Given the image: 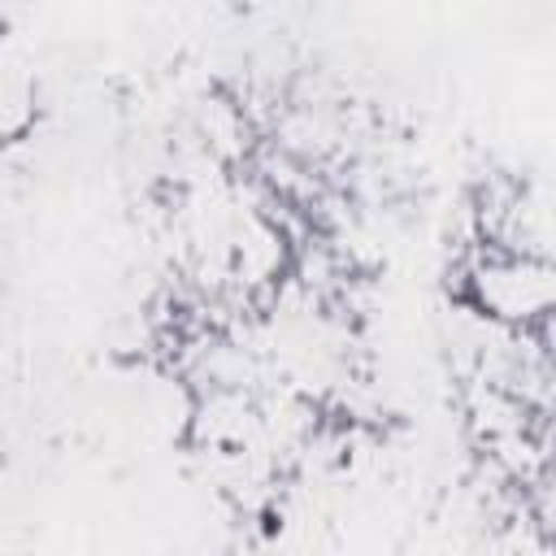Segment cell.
I'll list each match as a JSON object with an SVG mask.
<instances>
[{
	"instance_id": "cell-1",
	"label": "cell",
	"mask_w": 556,
	"mask_h": 556,
	"mask_svg": "<svg viewBox=\"0 0 556 556\" xmlns=\"http://www.w3.org/2000/svg\"><path fill=\"white\" fill-rule=\"evenodd\" d=\"M482 304L495 317H543L556 313V269L539 261H495L478 278Z\"/></svg>"
},
{
	"instance_id": "cell-2",
	"label": "cell",
	"mask_w": 556,
	"mask_h": 556,
	"mask_svg": "<svg viewBox=\"0 0 556 556\" xmlns=\"http://www.w3.org/2000/svg\"><path fill=\"white\" fill-rule=\"evenodd\" d=\"M547 521L556 526V486H552V508H547Z\"/></svg>"
}]
</instances>
